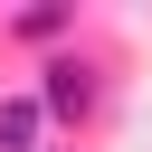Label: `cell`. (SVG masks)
I'll return each instance as SVG.
<instances>
[{
	"instance_id": "6da1fadb",
	"label": "cell",
	"mask_w": 152,
	"mask_h": 152,
	"mask_svg": "<svg viewBox=\"0 0 152 152\" xmlns=\"http://www.w3.org/2000/svg\"><path fill=\"white\" fill-rule=\"evenodd\" d=\"M38 124H48L38 95H10V104H0V152H38Z\"/></svg>"
},
{
	"instance_id": "7a4b0ae2",
	"label": "cell",
	"mask_w": 152,
	"mask_h": 152,
	"mask_svg": "<svg viewBox=\"0 0 152 152\" xmlns=\"http://www.w3.org/2000/svg\"><path fill=\"white\" fill-rule=\"evenodd\" d=\"M38 114H86V66H48V95Z\"/></svg>"
}]
</instances>
